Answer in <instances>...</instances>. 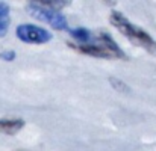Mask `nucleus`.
I'll return each mask as SVG.
<instances>
[{"label":"nucleus","instance_id":"2","mask_svg":"<svg viewBox=\"0 0 156 151\" xmlns=\"http://www.w3.org/2000/svg\"><path fill=\"white\" fill-rule=\"evenodd\" d=\"M111 23L114 24V27H117L120 30L121 35H124L130 43H133L135 46L144 49L146 51L156 54V41L141 27L135 26L133 23H130L121 12L118 11H114L111 12V17H109Z\"/></svg>","mask_w":156,"mask_h":151},{"label":"nucleus","instance_id":"7","mask_svg":"<svg viewBox=\"0 0 156 151\" xmlns=\"http://www.w3.org/2000/svg\"><path fill=\"white\" fill-rule=\"evenodd\" d=\"M109 83L115 88V91H123V89H129L121 80H118V79H115V77H111L109 79Z\"/></svg>","mask_w":156,"mask_h":151},{"label":"nucleus","instance_id":"4","mask_svg":"<svg viewBox=\"0 0 156 151\" xmlns=\"http://www.w3.org/2000/svg\"><path fill=\"white\" fill-rule=\"evenodd\" d=\"M17 38L23 43L29 44H46L52 39V33L43 27H38L35 24H20L17 26Z\"/></svg>","mask_w":156,"mask_h":151},{"label":"nucleus","instance_id":"3","mask_svg":"<svg viewBox=\"0 0 156 151\" xmlns=\"http://www.w3.org/2000/svg\"><path fill=\"white\" fill-rule=\"evenodd\" d=\"M27 9H29V12L34 17H37L41 21L50 24L53 29H56V30H68L67 18L59 11H55L52 8L43 5L41 2H29L27 3Z\"/></svg>","mask_w":156,"mask_h":151},{"label":"nucleus","instance_id":"1","mask_svg":"<svg viewBox=\"0 0 156 151\" xmlns=\"http://www.w3.org/2000/svg\"><path fill=\"white\" fill-rule=\"evenodd\" d=\"M68 46L73 50L79 51L82 54L94 56V57H103V59H126L124 51L118 47V44L114 41V38L106 33V32H99L97 36H93L90 43H68Z\"/></svg>","mask_w":156,"mask_h":151},{"label":"nucleus","instance_id":"10","mask_svg":"<svg viewBox=\"0 0 156 151\" xmlns=\"http://www.w3.org/2000/svg\"><path fill=\"white\" fill-rule=\"evenodd\" d=\"M0 57L5 59V60H14L15 59V53L14 51H2L0 53Z\"/></svg>","mask_w":156,"mask_h":151},{"label":"nucleus","instance_id":"5","mask_svg":"<svg viewBox=\"0 0 156 151\" xmlns=\"http://www.w3.org/2000/svg\"><path fill=\"white\" fill-rule=\"evenodd\" d=\"M24 127V121L20 118H5L0 119V133L3 135H15Z\"/></svg>","mask_w":156,"mask_h":151},{"label":"nucleus","instance_id":"8","mask_svg":"<svg viewBox=\"0 0 156 151\" xmlns=\"http://www.w3.org/2000/svg\"><path fill=\"white\" fill-rule=\"evenodd\" d=\"M9 17H5V18H0V38L6 35L8 32V27H9Z\"/></svg>","mask_w":156,"mask_h":151},{"label":"nucleus","instance_id":"9","mask_svg":"<svg viewBox=\"0 0 156 151\" xmlns=\"http://www.w3.org/2000/svg\"><path fill=\"white\" fill-rule=\"evenodd\" d=\"M5 17H9V5L0 2V18H5Z\"/></svg>","mask_w":156,"mask_h":151},{"label":"nucleus","instance_id":"6","mask_svg":"<svg viewBox=\"0 0 156 151\" xmlns=\"http://www.w3.org/2000/svg\"><path fill=\"white\" fill-rule=\"evenodd\" d=\"M70 32V35L74 38V41H77V43H80V44H83V43H90L91 39H93V33H91V30H88V29H85V27H76V29H71V30H68Z\"/></svg>","mask_w":156,"mask_h":151}]
</instances>
